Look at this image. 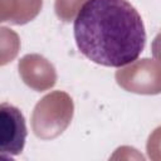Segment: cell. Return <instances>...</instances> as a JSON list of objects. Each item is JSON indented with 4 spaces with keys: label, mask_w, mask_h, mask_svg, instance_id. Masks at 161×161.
<instances>
[{
    "label": "cell",
    "mask_w": 161,
    "mask_h": 161,
    "mask_svg": "<svg viewBox=\"0 0 161 161\" xmlns=\"http://www.w3.org/2000/svg\"><path fill=\"white\" fill-rule=\"evenodd\" d=\"M73 30L80 53L104 67L132 63L146 44L142 18L127 0H87Z\"/></svg>",
    "instance_id": "cell-1"
},
{
    "label": "cell",
    "mask_w": 161,
    "mask_h": 161,
    "mask_svg": "<svg viewBox=\"0 0 161 161\" xmlns=\"http://www.w3.org/2000/svg\"><path fill=\"white\" fill-rule=\"evenodd\" d=\"M73 113L74 103L67 92H50L35 104L31 114V130L40 140H53L68 128Z\"/></svg>",
    "instance_id": "cell-2"
},
{
    "label": "cell",
    "mask_w": 161,
    "mask_h": 161,
    "mask_svg": "<svg viewBox=\"0 0 161 161\" xmlns=\"http://www.w3.org/2000/svg\"><path fill=\"white\" fill-rule=\"evenodd\" d=\"M114 78L117 84L127 92L147 96L161 93V64L150 58L119 67Z\"/></svg>",
    "instance_id": "cell-3"
},
{
    "label": "cell",
    "mask_w": 161,
    "mask_h": 161,
    "mask_svg": "<svg viewBox=\"0 0 161 161\" xmlns=\"http://www.w3.org/2000/svg\"><path fill=\"white\" fill-rule=\"evenodd\" d=\"M0 125H1V158L11 157L21 153L26 140L25 118L19 108L10 103H1L0 106Z\"/></svg>",
    "instance_id": "cell-4"
},
{
    "label": "cell",
    "mask_w": 161,
    "mask_h": 161,
    "mask_svg": "<svg viewBox=\"0 0 161 161\" xmlns=\"http://www.w3.org/2000/svg\"><path fill=\"white\" fill-rule=\"evenodd\" d=\"M18 70L23 82L36 92H44L57 83V70L54 65L43 55L25 54L18 63Z\"/></svg>",
    "instance_id": "cell-5"
},
{
    "label": "cell",
    "mask_w": 161,
    "mask_h": 161,
    "mask_svg": "<svg viewBox=\"0 0 161 161\" xmlns=\"http://www.w3.org/2000/svg\"><path fill=\"white\" fill-rule=\"evenodd\" d=\"M43 0H0V21L23 25L42 10Z\"/></svg>",
    "instance_id": "cell-6"
},
{
    "label": "cell",
    "mask_w": 161,
    "mask_h": 161,
    "mask_svg": "<svg viewBox=\"0 0 161 161\" xmlns=\"http://www.w3.org/2000/svg\"><path fill=\"white\" fill-rule=\"evenodd\" d=\"M0 36H1V42H0L1 60H0V64L4 65L8 62H11L18 55V52L20 48V40H19V36L15 31H13L11 29H8L5 26L0 28Z\"/></svg>",
    "instance_id": "cell-7"
},
{
    "label": "cell",
    "mask_w": 161,
    "mask_h": 161,
    "mask_svg": "<svg viewBox=\"0 0 161 161\" xmlns=\"http://www.w3.org/2000/svg\"><path fill=\"white\" fill-rule=\"evenodd\" d=\"M87 0H55L54 11L59 20L69 23L77 18L79 10Z\"/></svg>",
    "instance_id": "cell-8"
},
{
    "label": "cell",
    "mask_w": 161,
    "mask_h": 161,
    "mask_svg": "<svg viewBox=\"0 0 161 161\" xmlns=\"http://www.w3.org/2000/svg\"><path fill=\"white\" fill-rule=\"evenodd\" d=\"M147 156L152 161H161V126L155 128L147 138Z\"/></svg>",
    "instance_id": "cell-9"
},
{
    "label": "cell",
    "mask_w": 161,
    "mask_h": 161,
    "mask_svg": "<svg viewBox=\"0 0 161 161\" xmlns=\"http://www.w3.org/2000/svg\"><path fill=\"white\" fill-rule=\"evenodd\" d=\"M151 52H152V55H153L155 60L161 64V33H158L153 38L152 45H151Z\"/></svg>",
    "instance_id": "cell-10"
}]
</instances>
